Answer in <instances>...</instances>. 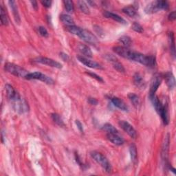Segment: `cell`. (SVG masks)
Instances as JSON below:
<instances>
[{
  "mask_svg": "<svg viewBox=\"0 0 176 176\" xmlns=\"http://www.w3.org/2000/svg\"><path fill=\"white\" fill-rule=\"evenodd\" d=\"M88 102H89V103L92 105H96L98 104V101L96 100V98H88Z\"/></svg>",
  "mask_w": 176,
  "mask_h": 176,
  "instance_id": "obj_40",
  "label": "cell"
},
{
  "mask_svg": "<svg viewBox=\"0 0 176 176\" xmlns=\"http://www.w3.org/2000/svg\"><path fill=\"white\" fill-rule=\"evenodd\" d=\"M113 50L121 57H123L130 61H134L138 63H141L143 58V54L137 52H134L127 47L123 46H115L113 47Z\"/></svg>",
  "mask_w": 176,
  "mask_h": 176,
  "instance_id": "obj_2",
  "label": "cell"
},
{
  "mask_svg": "<svg viewBox=\"0 0 176 176\" xmlns=\"http://www.w3.org/2000/svg\"><path fill=\"white\" fill-rule=\"evenodd\" d=\"M156 4L157 6V8L160 10H167L169 7V5L167 1H160V0H157L156 1Z\"/></svg>",
  "mask_w": 176,
  "mask_h": 176,
  "instance_id": "obj_32",
  "label": "cell"
},
{
  "mask_svg": "<svg viewBox=\"0 0 176 176\" xmlns=\"http://www.w3.org/2000/svg\"><path fill=\"white\" fill-rule=\"evenodd\" d=\"M77 3H78V6H79V8L81 11L82 13H85L86 14H90V9H89V7L87 5V3L83 2V1H79L77 2Z\"/></svg>",
  "mask_w": 176,
  "mask_h": 176,
  "instance_id": "obj_27",
  "label": "cell"
},
{
  "mask_svg": "<svg viewBox=\"0 0 176 176\" xmlns=\"http://www.w3.org/2000/svg\"><path fill=\"white\" fill-rule=\"evenodd\" d=\"M87 74L89 75V76H90L91 77H92V78L96 79V80H98V81H99V82H101V83H103L104 82L103 79H102L100 76H98L96 74H95V73H93V72H87Z\"/></svg>",
  "mask_w": 176,
  "mask_h": 176,
  "instance_id": "obj_36",
  "label": "cell"
},
{
  "mask_svg": "<svg viewBox=\"0 0 176 176\" xmlns=\"http://www.w3.org/2000/svg\"><path fill=\"white\" fill-rule=\"evenodd\" d=\"M145 10V13H146L153 14V13H157V11H159V9L157 8L156 2L155 1V2H153L151 3H150L149 4H148L147 6H146Z\"/></svg>",
  "mask_w": 176,
  "mask_h": 176,
  "instance_id": "obj_23",
  "label": "cell"
},
{
  "mask_svg": "<svg viewBox=\"0 0 176 176\" xmlns=\"http://www.w3.org/2000/svg\"><path fill=\"white\" fill-rule=\"evenodd\" d=\"M60 54H61V57L63 58V59L64 60V61H68V58H69V57H68V56L67 54H64V53H61Z\"/></svg>",
  "mask_w": 176,
  "mask_h": 176,
  "instance_id": "obj_41",
  "label": "cell"
},
{
  "mask_svg": "<svg viewBox=\"0 0 176 176\" xmlns=\"http://www.w3.org/2000/svg\"><path fill=\"white\" fill-rule=\"evenodd\" d=\"M8 3L10 4V7L11 10H12V11H13V14L14 20H15L16 23L19 24L21 19H20L19 12H18V8H17L16 2L14 1H9Z\"/></svg>",
  "mask_w": 176,
  "mask_h": 176,
  "instance_id": "obj_17",
  "label": "cell"
},
{
  "mask_svg": "<svg viewBox=\"0 0 176 176\" xmlns=\"http://www.w3.org/2000/svg\"><path fill=\"white\" fill-rule=\"evenodd\" d=\"M107 59L111 62L113 65V67L116 70H117L119 72H125V69L123 67V65L121 64L120 62L118 61V60L117 59V58L113 57V55L112 54H109L107 56Z\"/></svg>",
  "mask_w": 176,
  "mask_h": 176,
  "instance_id": "obj_12",
  "label": "cell"
},
{
  "mask_svg": "<svg viewBox=\"0 0 176 176\" xmlns=\"http://www.w3.org/2000/svg\"><path fill=\"white\" fill-rule=\"evenodd\" d=\"M51 117H52V119L53 120L54 122L56 123L57 124H58V126L60 127H64L65 126V124L63 123V120L61 118V116L57 114V113H52L51 114Z\"/></svg>",
  "mask_w": 176,
  "mask_h": 176,
  "instance_id": "obj_30",
  "label": "cell"
},
{
  "mask_svg": "<svg viewBox=\"0 0 176 176\" xmlns=\"http://www.w3.org/2000/svg\"><path fill=\"white\" fill-rule=\"evenodd\" d=\"M60 19L63 24H66L67 25H74V19H73V18L71 16H69V14H62L61 15H60Z\"/></svg>",
  "mask_w": 176,
  "mask_h": 176,
  "instance_id": "obj_21",
  "label": "cell"
},
{
  "mask_svg": "<svg viewBox=\"0 0 176 176\" xmlns=\"http://www.w3.org/2000/svg\"><path fill=\"white\" fill-rule=\"evenodd\" d=\"M103 16L106 18H110V19H112L113 20L118 22V23H120V24H127L125 19H124L123 17L119 16L118 14L113 13L111 12H108V11H105V12L103 13Z\"/></svg>",
  "mask_w": 176,
  "mask_h": 176,
  "instance_id": "obj_14",
  "label": "cell"
},
{
  "mask_svg": "<svg viewBox=\"0 0 176 176\" xmlns=\"http://www.w3.org/2000/svg\"><path fill=\"white\" fill-rule=\"evenodd\" d=\"M107 138L108 140L112 142L113 144L116 145H122L124 144V140L123 138L118 135V134H113V133H107Z\"/></svg>",
  "mask_w": 176,
  "mask_h": 176,
  "instance_id": "obj_13",
  "label": "cell"
},
{
  "mask_svg": "<svg viewBox=\"0 0 176 176\" xmlns=\"http://www.w3.org/2000/svg\"><path fill=\"white\" fill-rule=\"evenodd\" d=\"M32 5L33 6V8H34L35 10H37V2H35V1H32L31 2Z\"/></svg>",
  "mask_w": 176,
  "mask_h": 176,
  "instance_id": "obj_42",
  "label": "cell"
},
{
  "mask_svg": "<svg viewBox=\"0 0 176 176\" xmlns=\"http://www.w3.org/2000/svg\"><path fill=\"white\" fill-rule=\"evenodd\" d=\"M132 29L135 32H137L138 33H142L144 30H143V28L142 27V25L137 23V22H134V23L132 24V26H131Z\"/></svg>",
  "mask_w": 176,
  "mask_h": 176,
  "instance_id": "obj_34",
  "label": "cell"
},
{
  "mask_svg": "<svg viewBox=\"0 0 176 176\" xmlns=\"http://www.w3.org/2000/svg\"><path fill=\"white\" fill-rule=\"evenodd\" d=\"M129 153L132 162L134 164H136L138 162V151L136 146L134 144H131L129 146Z\"/></svg>",
  "mask_w": 176,
  "mask_h": 176,
  "instance_id": "obj_20",
  "label": "cell"
},
{
  "mask_svg": "<svg viewBox=\"0 0 176 176\" xmlns=\"http://www.w3.org/2000/svg\"><path fill=\"white\" fill-rule=\"evenodd\" d=\"M38 30L39 34L41 35L43 37H48L49 34H48V32L46 30V28L43 26H39L38 28Z\"/></svg>",
  "mask_w": 176,
  "mask_h": 176,
  "instance_id": "obj_35",
  "label": "cell"
},
{
  "mask_svg": "<svg viewBox=\"0 0 176 176\" xmlns=\"http://www.w3.org/2000/svg\"><path fill=\"white\" fill-rule=\"evenodd\" d=\"M77 58L78 60L80 62V63H83V65H86L87 67L90 68H93V69H102V66L99 64L97 62L90 60L89 58L85 57L83 56H78L77 57Z\"/></svg>",
  "mask_w": 176,
  "mask_h": 176,
  "instance_id": "obj_9",
  "label": "cell"
},
{
  "mask_svg": "<svg viewBox=\"0 0 176 176\" xmlns=\"http://www.w3.org/2000/svg\"><path fill=\"white\" fill-rule=\"evenodd\" d=\"M123 12L131 17H134L136 15V10L134 6H126L123 8Z\"/></svg>",
  "mask_w": 176,
  "mask_h": 176,
  "instance_id": "obj_25",
  "label": "cell"
},
{
  "mask_svg": "<svg viewBox=\"0 0 176 176\" xmlns=\"http://www.w3.org/2000/svg\"><path fill=\"white\" fill-rule=\"evenodd\" d=\"M75 123L77 126V128H78L79 130L81 132V133H83V124L82 123L80 122L79 120H76L75 121Z\"/></svg>",
  "mask_w": 176,
  "mask_h": 176,
  "instance_id": "obj_37",
  "label": "cell"
},
{
  "mask_svg": "<svg viewBox=\"0 0 176 176\" xmlns=\"http://www.w3.org/2000/svg\"><path fill=\"white\" fill-rule=\"evenodd\" d=\"M168 20L171 21H173L175 20L176 19V13L175 11H173V12L169 14H168Z\"/></svg>",
  "mask_w": 176,
  "mask_h": 176,
  "instance_id": "obj_38",
  "label": "cell"
},
{
  "mask_svg": "<svg viewBox=\"0 0 176 176\" xmlns=\"http://www.w3.org/2000/svg\"><path fill=\"white\" fill-rule=\"evenodd\" d=\"M13 102L14 109H15L17 112H19L20 113H24L28 111V103L21 98L17 99V100Z\"/></svg>",
  "mask_w": 176,
  "mask_h": 176,
  "instance_id": "obj_10",
  "label": "cell"
},
{
  "mask_svg": "<svg viewBox=\"0 0 176 176\" xmlns=\"http://www.w3.org/2000/svg\"><path fill=\"white\" fill-rule=\"evenodd\" d=\"M161 83H162V77L160 75H156L153 78L149 91V97L151 98V100L155 96L156 91L161 85Z\"/></svg>",
  "mask_w": 176,
  "mask_h": 176,
  "instance_id": "obj_8",
  "label": "cell"
},
{
  "mask_svg": "<svg viewBox=\"0 0 176 176\" xmlns=\"http://www.w3.org/2000/svg\"><path fill=\"white\" fill-rule=\"evenodd\" d=\"M128 98L130 100L131 102L134 107H137L140 104V100H139V97L137 96L136 94H135L134 93H129L128 94Z\"/></svg>",
  "mask_w": 176,
  "mask_h": 176,
  "instance_id": "obj_26",
  "label": "cell"
},
{
  "mask_svg": "<svg viewBox=\"0 0 176 176\" xmlns=\"http://www.w3.org/2000/svg\"><path fill=\"white\" fill-rule=\"evenodd\" d=\"M4 69L6 72L18 77L25 78L28 74V72L19 65L12 63H6L4 65Z\"/></svg>",
  "mask_w": 176,
  "mask_h": 176,
  "instance_id": "obj_3",
  "label": "cell"
},
{
  "mask_svg": "<svg viewBox=\"0 0 176 176\" xmlns=\"http://www.w3.org/2000/svg\"><path fill=\"white\" fill-rule=\"evenodd\" d=\"M78 50L79 52L81 53L83 57L87 58H91L92 57V52L90 50V48L85 44H79L78 46Z\"/></svg>",
  "mask_w": 176,
  "mask_h": 176,
  "instance_id": "obj_16",
  "label": "cell"
},
{
  "mask_svg": "<svg viewBox=\"0 0 176 176\" xmlns=\"http://www.w3.org/2000/svg\"><path fill=\"white\" fill-rule=\"evenodd\" d=\"M134 83L138 87H142L145 86L144 80L140 73H135L134 76Z\"/></svg>",
  "mask_w": 176,
  "mask_h": 176,
  "instance_id": "obj_24",
  "label": "cell"
},
{
  "mask_svg": "<svg viewBox=\"0 0 176 176\" xmlns=\"http://www.w3.org/2000/svg\"><path fill=\"white\" fill-rule=\"evenodd\" d=\"M169 135L167 134V137L164 138V142L163 143L162 150V157L163 160H167L168 148H169Z\"/></svg>",
  "mask_w": 176,
  "mask_h": 176,
  "instance_id": "obj_18",
  "label": "cell"
},
{
  "mask_svg": "<svg viewBox=\"0 0 176 176\" xmlns=\"http://www.w3.org/2000/svg\"><path fill=\"white\" fill-rule=\"evenodd\" d=\"M111 101L115 107H118V109H120V110H122V111H124V112L128 111V107L125 104V102H124L123 100H121L120 98H117V97H113L111 99Z\"/></svg>",
  "mask_w": 176,
  "mask_h": 176,
  "instance_id": "obj_15",
  "label": "cell"
},
{
  "mask_svg": "<svg viewBox=\"0 0 176 176\" xmlns=\"http://www.w3.org/2000/svg\"><path fill=\"white\" fill-rule=\"evenodd\" d=\"M41 3L43 6L46 7V8H50L52 5V2L50 1V0H44V1L41 2Z\"/></svg>",
  "mask_w": 176,
  "mask_h": 176,
  "instance_id": "obj_39",
  "label": "cell"
},
{
  "mask_svg": "<svg viewBox=\"0 0 176 176\" xmlns=\"http://www.w3.org/2000/svg\"><path fill=\"white\" fill-rule=\"evenodd\" d=\"M28 80H32V79H36V80H39L45 83L48 85H52L54 83V81L52 78H50L48 76L43 74L41 72H35L32 73H28V75L25 76V78Z\"/></svg>",
  "mask_w": 176,
  "mask_h": 176,
  "instance_id": "obj_5",
  "label": "cell"
},
{
  "mask_svg": "<svg viewBox=\"0 0 176 176\" xmlns=\"http://www.w3.org/2000/svg\"><path fill=\"white\" fill-rule=\"evenodd\" d=\"M102 129L104 131H107V133H113V134H118V130L113 127L112 124L109 123L105 124L103 127H102Z\"/></svg>",
  "mask_w": 176,
  "mask_h": 176,
  "instance_id": "obj_31",
  "label": "cell"
},
{
  "mask_svg": "<svg viewBox=\"0 0 176 176\" xmlns=\"http://www.w3.org/2000/svg\"><path fill=\"white\" fill-rule=\"evenodd\" d=\"M33 61L37 63H41L43 65H46L50 66V67L61 69L62 68V64L58 63L57 61H54L52 58H47V57H39L35 58Z\"/></svg>",
  "mask_w": 176,
  "mask_h": 176,
  "instance_id": "obj_6",
  "label": "cell"
},
{
  "mask_svg": "<svg viewBox=\"0 0 176 176\" xmlns=\"http://www.w3.org/2000/svg\"><path fill=\"white\" fill-rule=\"evenodd\" d=\"M67 30L72 35L78 36L84 41L90 44H95L98 42L97 38L92 33L85 29H82L76 25H68L66 27Z\"/></svg>",
  "mask_w": 176,
  "mask_h": 176,
  "instance_id": "obj_1",
  "label": "cell"
},
{
  "mask_svg": "<svg viewBox=\"0 0 176 176\" xmlns=\"http://www.w3.org/2000/svg\"><path fill=\"white\" fill-rule=\"evenodd\" d=\"M119 125L122 129L129 135L131 138H135L137 137V132L134 127L125 120L119 121Z\"/></svg>",
  "mask_w": 176,
  "mask_h": 176,
  "instance_id": "obj_7",
  "label": "cell"
},
{
  "mask_svg": "<svg viewBox=\"0 0 176 176\" xmlns=\"http://www.w3.org/2000/svg\"><path fill=\"white\" fill-rule=\"evenodd\" d=\"M90 155L98 164H100L104 168L106 172H108V173L111 172V164L109 163L108 160L101 153H99L98 151H91L90 153Z\"/></svg>",
  "mask_w": 176,
  "mask_h": 176,
  "instance_id": "obj_4",
  "label": "cell"
},
{
  "mask_svg": "<svg viewBox=\"0 0 176 176\" xmlns=\"http://www.w3.org/2000/svg\"><path fill=\"white\" fill-rule=\"evenodd\" d=\"M1 10L0 11V13H1V14H0V18H1L2 24L3 25H8V17H7L6 11L2 6H1V10Z\"/></svg>",
  "mask_w": 176,
  "mask_h": 176,
  "instance_id": "obj_28",
  "label": "cell"
},
{
  "mask_svg": "<svg viewBox=\"0 0 176 176\" xmlns=\"http://www.w3.org/2000/svg\"><path fill=\"white\" fill-rule=\"evenodd\" d=\"M119 41L124 46L123 47H129L132 43L131 38L128 36H122L121 37L119 38Z\"/></svg>",
  "mask_w": 176,
  "mask_h": 176,
  "instance_id": "obj_29",
  "label": "cell"
},
{
  "mask_svg": "<svg viewBox=\"0 0 176 176\" xmlns=\"http://www.w3.org/2000/svg\"><path fill=\"white\" fill-rule=\"evenodd\" d=\"M63 3L65 8L68 13H72L74 11V4L72 1H64Z\"/></svg>",
  "mask_w": 176,
  "mask_h": 176,
  "instance_id": "obj_33",
  "label": "cell"
},
{
  "mask_svg": "<svg viewBox=\"0 0 176 176\" xmlns=\"http://www.w3.org/2000/svg\"><path fill=\"white\" fill-rule=\"evenodd\" d=\"M6 91L7 97H8L9 100L12 102L15 101L17 99L20 98L19 94L13 88V87L9 85V84H6Z\"/></svg>",
  "mask_w": 176,
  "mask_h": 176,
  "instance_id": "obj_11",
  "label": "cell"
},
{
  "mask_svg": "<svg viewBox=\"0 0 176 176\" xmlns=\"http://www.w3.org/2000/svg\"><path fill=\"white\" fill-rule=\"evenodd\" d=\"M168 42H169L171 52L173 54V56H175V37L174 34L173 32H169L168 34Z\"/></svg>",
  "mask_w": 176,
  "mask_h": 176,
  "instance_id": "obj_22",
  "label": "cell"
},
{
  "mask_svg": "<svg viewBox=\"0 0 176 176\" xmlns=\"http://www.w3.org/2000/svg\"><path fill=\"white\" fill-rule=\"evenodd\" d=\"M164 79L166 80L167 85L170 90H173L175 86V80L171 72H167L164 75Z\"/></svg>",
  "mask_w": 176,
  "mask_h": 176,
  "instance_id": "obj_19",
  "label": "cell"
}]
</instances>
